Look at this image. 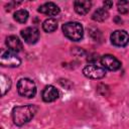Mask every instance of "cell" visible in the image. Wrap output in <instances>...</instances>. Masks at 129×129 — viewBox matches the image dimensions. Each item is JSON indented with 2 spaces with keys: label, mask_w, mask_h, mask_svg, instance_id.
<instances>
[{
  "label": "cell",
  "mask_w": 129,
  "mask_h": 129,
  "mask_svg": "<svg viewBox=\"0 0 129 129\" xmlns=\"http://www.w3.org/2000/svg\"><path fill=\"white\" fill-rule=\"evenodd\" d=\"M59 7L53 3V2H46L44 4H42L41 6H39L38 8V12L48 15V16H55L59 13Z\"/></svg>",
  "instance_id": "9c48e42d"
},
{
  "label": "cell",
  "mask_w": 129,
  "mask_h": 129,
  "mask_svg": "<svg viewBox=\"0 0 129 129\" xmlns=\"http://www.w3.org/2000/svg\"><path fill=\"white\" fill-rule=\"evenodd\" d=\"M0 86H1V95L4 96L11 88V80L7 76L2 75L0 77Z\"/></svg>",
  "instance_id": "9a60e30c"
},
{
  "label": "cell",
  "mask_w": 129,
  "mask_h": 129,
  "mask_svg": "<svg viewBox=\"0 0 129 129\" xmlns=\"http://www.w3.org/2000/svg\"><path fill=\"white\" fill-rule=\"evenodd\" d=\"M36 112V108L32 105L17 106L12 110V119L15 125L22 126L29 122Z\"/></svg>",
  "instance_id": "6da1fadb"
},
{
  "label": "cell",
  "mask_w": 129,
  "mask_h": 129,
  "mask_svg": "<svg viewBox=\"0 0 129 129\" xmlns=\"http://www.w3.org/2000/svg\"><path fill=\"white\" fill-rule=\"evenodd\" d=\"M112 5H113V2H112V1H105V2H104V6H105L106 9H107V8H111Z\"/></svg>",
  "instance_id": "ac0fdd59"
},
{
  "label": "cell",
  "mask_w": 129,
  "mask_h": 129,
  "mask_svg": "<svg viewBox=\"0 0 129 129\" xmlns=\"http://www.w3.org/2000/svg\"><path fill=\"white\" fill-rule=\"evenodd\" d=\"M117 8L121 14L129 13V1H119L117 3Z\"/></svg>",
  "instance_id": "e0dca14e"
},
{
  "label": "cell",
  "mask_w": 129,
  "mask_h": 129,
  "mask_svg": "<svg viewBox=\"0 0 129 129\" xmlns=\"http://www.w3.org/2000/svg\"><path fill=\"white\" fill-rule=\"evenodd\" d=\"M20 33H21V36L24 39V41L29 44H33V43L37 42V40L39 39V30L33 26L26 27V28L22 29Z\"/></svg>",
  "instance_id": "ba28073f"
},
{
  "label": "cell",
  "mask_w": 129,
  "mask_h": 129,
  "mask_svg": "<svg viewBox=\"0 0 129 129\" xmlns=\"http://www.w3.org/2000/svg\"><path fill=\"white\" fill-rule=\"evenodd\" d=\"M111 42L116 46H125L129 42V35L125 30H115L112 32Z\"/></svg>",
  "instance_id": "8992f818"
},
{
  "label": "cell",
  "mask_w": 129,
  "mask_h": 129,
  "mask_svg": "<svg viewBox=\"0 0 129 129\" xmlns=\"http://www.w3.org/2000/svg\"><path fill=\"white\" fill-rule=\"evenodd\" d=\"M83 74L85 77H87L89 79L99 80L106 76V70L102 67V64L89 63L83 69Z\"/></svg>",
  "instance_id": "277c9868"
},
{
  "label": "cell",
  "mask_w": 129,
  "mask_h": 129,
  "mask_svg": "<svg viewBox=\"0 0 129 129\" xmlns=\"http://www.w3.org/2000/svg\"><path fill=\"white\" fill-rule=\"evenodd\" d=\"M0 63L2 67H7V68H17L21 63L20 57L13 51L7 50L2 52L1 57H0Z\"/></svg>",
  "instance_id": "5b68a950"
},
{
  "label": "cell",
  "mask_w": 129,
  "mask_h": 129,
  "mask_svg": "<svg viewBox=\"0 0 129 129\" xmlns=\"http://www.w3.org/2000/svg\"><path fill=\"white\" fill-rule=\"evenodd\" d=\"M42 100L44 102H53L55 101L57 98H58V91L56 90L55 87L49 85V86H46L43 91H42Z\"/></svg>",
  "instance_id": "30bf717a"
},
{
  "label": "cell",
  "mask_w": 129,
  "mask_h": 129,
  "mask_svg": "<svg viewBox=\"0 0 129 129\" xmlns=\"http://www.w3.org/2000/svg\"><path fill=\"white\" fill-rule=\"evenodd\" d=\"M17 91L20 96L26 98H33L36 94L35 83L27 78L20 79L17 83Z\"/></svg>",
  "instance_id": "3957f363"
},
{
  "label": "cell",
  "mask_w": 129,
  "mask_h": 129,
  "mask_svg": "<svg viewBox=\"0 0 129 129\" xmlns=\"http://www.w3.org/2000/svg\"><path fill=\"white\" fill-rule=\"evenodd\" d=\"M102 67L109 71H117L121 68V62L112 54H105L100 59Z\"/></svg>",
  "instance_id": "52a82bcc"
},
{
  "label": "cell",
  "mask_w": 129,
  "mask_h": 129,
  "mask_svg": "<svg viewBox=\"0 0 129 129\" xmlns=\"http://www.w3.org/2000/svg\"><path fill=\"white\" fill-rule=\"evenodd\" d=\"M109 16V13H108V10L106 8H98L92 15V18L93 20L95 21H99V22H102L104 20H106Z\"/></svg>",
  "instance_id": "4fadbf2b"
},
{
  "label": "cell",
  "mask_w": 129,
  "mask_h": 129,
  "mask_svg": "<svg viewBox=\"0 0 129 129\" xmlns=\"http://www.w3.org/2000/svg\"><path fill=\"white\" fill-rule=\"evenodd\" d=\"M62 32L63 34L73 41H79L83 38L84 29L81 23L76 21L67 22L62 25Z\"/></svg>",
  "instance_id": "7a4b0ae2"
},
{
  "label": "cell",
  "mask_w": 129,
  "mask_h": 129,
  "mask_svg": "<svg viewBox=\"0 0 129 129\" xmlns=\"http://www.w3.org/2000/svg\"><path fill=\"white\" fill-rule=\"evenodd\" d=\"M74 7H75V10L78 14L85 15L90 11V9L92 7V2H90V1H81V0L75 1L74 2Z\"/></svg>",
  "instance_id": "7c38bea8"
},
{
  "label": "cell",
  "mask_w": 129,
  "mask_h": 129,
  "mask_svg": "<svg viewBox=\"0 0 129 129\" xmlns=\"http://www.w3.org/2000/svg\"><path fill=\"white\" fill-rule=\"evenodd\" d=\"M6 45L8 46L9 50L13 52H18L22 49L21 40H19V38L14 35H10L6 38Z\"/></svg>",
  "instance_id": "8fae6325"
},
{
  "label": "cell",
  "mask_w": 129,
  "mask_h": 129,
  "mask_svg": "<svg viewBox=\"0 0 129 129\" xmlns=\"http://www.w3.org/2000/svg\"><path fill=\"white\" fill-rule=\"evenodd\" d=\"M28 12L24 9H19L14 13V19L19 23H25L28 19Z\"/></svg>",
  "instance_id": "2e32d148"
},
{
  "label": "cell",
  "mask_w": 129,
  "mask_h": 129,
  "mask_svg": "<svg viewBox=\"0 0 129 129\" xmlns=\"http://www.w3.org/2000/svg\"><path fill=\"white\" fill-rule=\"evenodd\" d=\"M42 28L45 32H53L57 28V21L53 18H47L42 23Z\"/></svg>",
  "instance_id": "5bb4252c"
}]
</instances>
